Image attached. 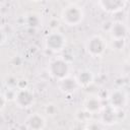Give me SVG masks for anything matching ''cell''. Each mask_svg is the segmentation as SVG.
I'll return each instance as SVG.
<instances>
[{
    "label": "cell",
    "mask_w": 130,
    "mask_h": 130,
    "mask_svg": "<svg viewBox=\"0 0 130 130\" xmlns=\"http://www.w3.org/2000/svg\"><path fill=\"white\" fill-rule=\"evenodd\" d=\"M84 18L83 8L76 3H70L61 11V20L69 26L78 25Z\"/></svg>",
    "instance_id": "obj_1"
},
{
    "label": "cell",
    "mask_w": 130,
    "mask_h": 130,
    "mask_svg": "<svg viewBox=\"0 0 130 130\" xmlns=\"http://www.w3.org/2000/svg\"><path fill=\"white\" fill-rule=\"evenodd\" d=\"M48 71L52 77H54L55 79H58L60 81L66 77L70 76L69 62L63 57H57L50 62Z\"/></svg>",
    "instance_id": "obj_2"
},
{
    "label": "cell",
    "mask_w": 130,
    "mask_h": 130,
    "mask_svg": "<svg viewBox=\"0 0 130 130\" xmlns=\"http://www.w3.org/2000/svg\"><path fill=\"white\" fill-rule=\"evenodd\" d=\"M66 44V38L63 34L54 30L50 32L45 39V46L48 50L52 52L62 51Z\"/></svg>",
    "instance_id": "obj_3"
},
{
    "label": "cell",
    "mask_w": 130,
    "mask_h": 130,
    "mask_svg": "<svg viewBox=\"0 0 130 130\" xmlns=\"http://www.w3.org/2000/svg\"><path fill=\"white\" fill-rule=\"evenodd\" d=\"M85 48L89 55L93 57H100L105 53L107 49V43L101 36L95 35L87 40L85 44Z\"/></svg>",
    "instance_id": "obj_4"
},
{
    "label": "cell",
    "mask_w": 130,
    "mask_h": 130,
    "mask_svg": "<svg viewBox=\"0 0 130 130\" xmlns=\"http://www.w3.org/2000/svg\"><path fill=\"white\" fill-rule=\"evenodd\" d=\"M110 106L115 110L123 109L127 104V94L122 89H116L109 94Z\"/></svg>",
    "instance_id": "obj_5"
},
{
    "label": "cell",
    "mask_w": 130,
    "mask_h": 130,
    "mask_svg": "<svg viewBox=\"0 0 130 130\" xmlns=\"http://www.w3.org/2000/svg\"><path fill=\"white\" fill-rule=\"evenodd\" d=\"M15 104L22 109H26L32 106L34 104V94L32 91H30L27 88L24 89H17L16 98H15Z\"/></svg>",
    "instance_id": "obj_6"
},
{
    "label": "cell",
    "mask_w": 130,
    "mask_h": 130,
    "mask_svg": "<svg viewBox=\"0 0 130 130\" xmlns=\"http://www.w3.org/2000/svg\"><path fill=\"white\" fill-rule=\"evenodd\" d=\"M102 108H103V106H102V99L98 94L89 95L83 102V109L86 110L91 115L101 112Z\"/></svg>",
    "instance_id": "obj_7"
},
{
    "label": "cell",
    "mask_w": 130,
    "mask_h": 130,
    "mask_svg": "<svg viewBox=\"0 0 130 130\" xmlns=\"http://www.w3.org/2000/svg\"><path fill=\"white\" fill-rule=\"evenodd\" d=\"M25 126L28 130H43L46 126V120L41 114L34 113L27 117Z\"/></svg>",
    "instance_id": "obj_8"
},
{
    "label": "cell",
    "mask_w": 130,
    "mask_h": 130,
    "mask_svg": "<svg viewBox=\"0 0 130 130\" xmlns=\"http://www.w3.org/2000/svg\"><path fill=\"white\" fill-rule=\"evenodd\" d=\"M99 5L102 7L103 10L107 12L116 13L123 10L124 7L127 5V2L121 0H104V1H100Z\"/></svg>",
    "instance_id": "obj_9"
},
{
    "label": "cell",
    "mask_w": 130,
    "mask_h": 130,
    "mask_svg": "<svg viewBox=\"0 0 130 130\" xmlns=\"http://www.w3.org/2000/svg\"><path fill=\"white\" fill-rule=\"evenodd\" d=\"M78 83L75 79V77H71V76H68L62 80L59 81V84H58V87L59 89L65 93V94H71L73 93L77 87H78Z\"/></svg>",
    "instance_id": "obj_10"
},
{
    "label": "cell",
    "mask_w": 130,
    "mask_h": 130,
    "mask_svg": "<svg viewBox=\"0 0 130 130\" xmlns=\"http://www.w3.org/2000/svg\"><path fill=\"white\" fill-rule=\"evenodd\" d=\"M93 78H94L93 73L89 69L79 70L78 73L75 76V79H76L78 85L79 86H82V87H86L89 84H91L92 81H93Z\"/></svg>",
    "instance_id": "obj_11"
},
{
    "label": "cell",
    "mask_w": 130,
    "mask_h": 130,
    "mask_svg": "<svg viewBox=\"0 0 130 130\" xmlns=\"http://www.w3.org/2000/svg\"><path fill=\"white\" fill-rule=\"evenodd\" d=\"M110 34L113 39H126V37L128 35V28L124 22L115 21V22H113Z\"/></svg>",
    "instance_id": "obj_12"
},
{
    "label": "cell",
    "mask_w": 130,
    "mask_h": 130,
    "mask_svg": "<svg viewBox=\"0 0 130 130\" xmlns=\"http://www.w3.org/2000/svg\"><path fill=\"white\" fill-rule=\"evenodd\" d=\"M118 121L117 117V110L113 109L111 106L104 109V112L101 114V120L100 122H103L107 125H112Z\"/></svg>",
    "instance_id": "obj_13"
},
{
    "label": "cell",
    "mask_w": 130,
    "mask_h": 130,
    "mask_svg": "<svg viewBox=\"0 0 130 130\" xmlns=\"http://www.w3.org/2000/svg\"><path fill=\"white\" fill-rule=\"evenodd\" d=\"M26 23L30 27H38L41 23V17L37 13H28L26 15Z\"/></svg>",
    "instance_id": "obj_14"
},
{
    "label": "cell",
    "mask_w": 130,
    "mask_h": 130,
    "mask_svg": "<svg viewBox=\"0 0 130 130\" xmlns=\"http://www.w3.org/2000/svg\"><path fill=\"white\" fill-rule=\"evenodd\" d=\"M125 46H126V41H125V39H113V40H112L111 48H112L113 50L120 51V50L124 49Z\"/></svg>",
    "instance_id": "obj_15"
},
{
    "label": "cell",
    "mask_w": 130,
    "mask_h": 130,
    "mask_svg": "<svg viewBox=\"0 0 130 130\" xmlns=\"http://www.w3.org/2000/svg\"><path fill=\"white\" fill-rule=\"evenodd\" d=\"M90 116H91V114L90 113H88L86 110H78L77 112H76V118H77V120L78 121H80V122H88L89 121V118H90Z\"/></svg>",
    "instance_id": "obj_16"
},
{
    "label": "cell",
    "mask_w": 130,
    "mask_h": 130,
    "mask_svg": "<svg viewBox=\"0 0 130 130\" xmlns=\"http://www.w3.org/2000/svg\"><path fill=\"white\" fill-rule=\"evenodd\" d=\"M85 130H103L101 122L99 121H88L85 125Z\"/></svg>",
    "instance_id": "obj_17"
},
{
    "label": "cell",
    "mask_w": 130,
    "mask_h": 130,
    "mask_svg": "<svg viewBox=\"0 0 130 130\" xmlns=\"http://www.w3.org/2000/svg\"><path fill=\"white\" fill-rule=\"evenodd\" d=\"M45 112L48 114V115H51V116H54L56 113H57V107L53 104H49L46 106L45 108Z\"/></svg>",
    "instance_id": "obj_18"
},
{
    "label": "cell",
    "mask_w": 130,
    "mask_h": 130,
    "mask_svg": "<svg viewBox=\"0 0 130 130\" xmlns=\"http://www.w3.org/2000/svg\"><path fill=\"white\" fill-rule=\"evenodd\" d=\"M1 101H2V103H1V110H3L4 108H5V104H6V102H8L7 100H6V98L2 94V96H1Z\"/></svg>",
    "instance_id": "obj_19"
},
{
    "label": "cell",
    "mask_w": 130,
    "mask_h": 130,
    "mask_svg": "<svg viewBox=\"0 0 130 130\" xmlns=\"http://www.w3.org/2000/svg\"><path fill=\"white\" fill-rule=\"evenodd\" d=\"M126 62H127V64L130 66V53L128 54V56L126 57Z\"/></svg>",
    "instance_id": "obj_20"
}]
</instances>
